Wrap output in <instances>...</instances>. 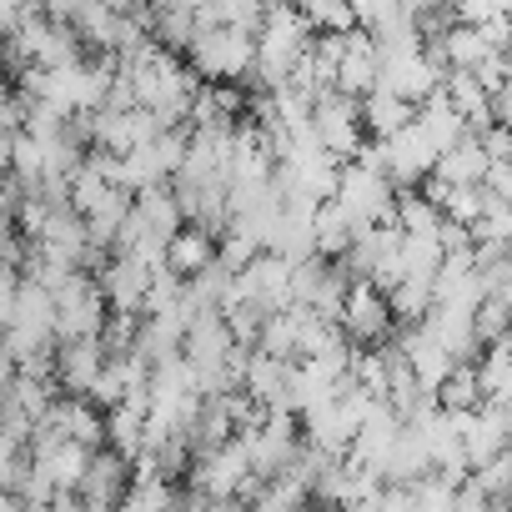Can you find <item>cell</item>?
Returning a JSON list of instances; mask_svg holds the SVG:
<instances>
[{
  "mask_svg": "<svg viewBox=\"0 0 512 512\" xmlns=\"http://www.w3.org/2000/svg\"><path fill=\"white\" fill-rule=\"evenodd\" d=\"M312 41H317V36H312V26L302 21V11H292V6L267 11V16H262V31H256V71H251V81H262V91L287 86V81L302 71Z\"/></svg>",
  "mask_w": 512,
  "mask_h": 512,
  "instance_id": "6da1fadb",
  "label": "cell"
},
{
  "mask_svg": "<svg viewBox=\"0 0 512 512\" xmlns=\"http://www.w3.org/2000/svg\"><path fill=\"white\" fill-rule=\"evenodd\" d=\"M332 201L347 211V221H352L357 231H367V226H387V221H392V211H397V186H392L387 171L377 166L372 146H367L357 161L342 166V176H337V196H332Z\"/></svg>",
  "mask_w": 512,
  "mask_h": 512,
  "instance_id": "7a4b0ae2",
  "label": "cell"
},
{
  "mask_svg": "<svg viewBox=\"0 0 512 512\" xmlns=\"http://www.w3.org/2000/svg\"><path fill=\"white\" fill-rule=\"evenodd\" d=\"M337 327H342L347 347L382 352L397 337V312H392V302H387V292L377 282H347L342 307H337Z\"/></svg>",
  "mask_w": 512,
  "mask_h": 512,
  "instance_id": "3957f363",
  "label": "cell"
},
{
  "mask_svg": "<svg viewBox=\"0 0 512 512\" xmlns=\"http://www.w3.org/2000/svg\"><path fill=\"white\" fill-rule=\"evenodd\" d=\"M312 141H317V146H322L337 166L357 161V156L367 151L362 101H352V96H342V91L317 96V106H312Z\"/></svg>",
  "mask_w": 512,
  "mask_h": 512,
  "instance_id": "277c9868",
  "label": "cell"
},
{
  "mask_svg": "<svg viewBox=\"0 0 512 512\" xmlns=\"http://www.w3.org/2000/svg\"><path fill=\"white\" fill-rule=\"evenodd\" d=\"M111 322V302L101 292V282L91 272H76L61 292H56V337L66 342H101Z\"/></svg>",
  "mask_w": 512,
  "mask_h": 512,
  "instance_id": "5b68a950",
  "label": "cell"
},
{
  "mask_svg": "<svg viewBox=\"0 0 512 512\" xmlns=\"http://www.w3.org/2000/svg\"><path fill=\"white\" fill-rule=\"evenodd\" d=\"M181 287H191V282H201V277H211L216 267H221V241H216V231H206V226H181L171 241H166V262H161Z\"/></svg>",
  "mask_w": 512,
  "mask_h": 512,
  "instance_id": "8992f818",
  "label": "cell"
},
{
  "mask_svg": "<svg viewBox=\"0 0 512 512\" xmlns=\"http://www.w3.org/2000/svg\"><path fill=\"white\" fill-rule=\"evenodd\" d=\"M377 86H382V51H377V41L362 36V31L337 36V91L352 96V101H367Z\"/></svg>",
  "mask_w": 512,
  "mask_h": 512,
  "instance_id": "52a82bcc",
  "label": "cell"
},
{
  "mask_svg": "<svg viewBox=\"0 0 512 512\" xmlns=\"http://www.w3.org/2000/svg\"><path fill=\"white\" fill-rule=\"evenodd\" d=\"M457 437H462V457H467V472L487 467L492 457H502L512 442H507V412L497 407H477V412H462L457 417Z\"/></svg>",
  "mask_w": 512,
  "mask_h": 512,
  "instance_id": "ba28073f",
  "label": "cell"
},
{
  "mask_svg": "<svg viewBox=\"0 0 512 512\" xmlns=\"http://www.w3.org/2000/svg\"><path fill=\"white\" fill-rule=\"evenodd\" d=\"M487 171H492V161H487L482 141H477V136H467V141H457L452 151H442V156H437L432 181H437V186H447V191H467V186H487Z\"/></svg>",
  "mask_w": 512,
  "mask_h": 512,
  "instance_id": "9c48e42d",
  "label": "cell"
},
{
  "mask_svg": "<svg viewBox=\"0 0 512 512\" xmlns=\"http://www.w3.org/2000/svg\"><path fill=\"white\" fill-rule=\"evenodd\" d=\"M417 121V111L402 101V96H392L387 86H377L367 101H362V126H367V141L377 146V141H392L397 131H407Z\"/></svg>",
  "mask_w": 512,
  "mask_h": 512,
  "instance_id": "30bf717a",
  "label": "cell"
},
{
  "mask_svg": "<svg viewBox=\"0 0 512 512\" xmlns=\"http://www.w3.org/2000/svg\"><path fill=\"white\" fill-rule=\"evenodd\" d=\"M417 126L427 131V141L437 146V151H452L457 141H467V126H462V116L452 111V101L437 91L427 106H417Z\"/></svg>",
  "mask_w": 512,
  "mask_h": 512,
  "instance_id": "8fae6325",
  "label": "cell"
},
{
  "mask_svg": "<svg viewBox=\"0 0 512 512\" xmlns=\"http://www.w3.org/2000/svg\"><path fill=\"white\" fill-rule=\"evenodd\" d=\"M442 412H452V417H462V412H477L482 407V387H477V367L472 362H462V367H452V377L437 387V397H432Z\"/></svg>",
  "mask_w": 512,
  "mask_h": 512,
  "instance_id": "7c38bea8",
  "label": "cell"
},
{
  "mask_svg": "<svg viewBox=\"0 0 512 512\" xmlns=\"http://www.w3.org/2000/svg\"><path fill=\"white\" fill-rule=\"evenodd\" d=\"M492 126H507L512 131V81L492 96Z\"/></svg>",
  "mask_w": 512,
  "mask_h": 512,
  "instance_id": "4fadbf2b",
  "label": "cell"
},
{
  "mask_svg": "<svg viewBox=\"0 0 512 512\" xmlns=\"http://www.w3.org/2000/svg\"><path fill=\"white\" fill-rule=\"evenodd\" d=\"M507 442H512V407H507Z\"/></svg>",
  "mask_w": 512,
  "mask_h": 512,
  "instance_id": "5bb4252c",
  "label": "cell"
}]
</instances>
